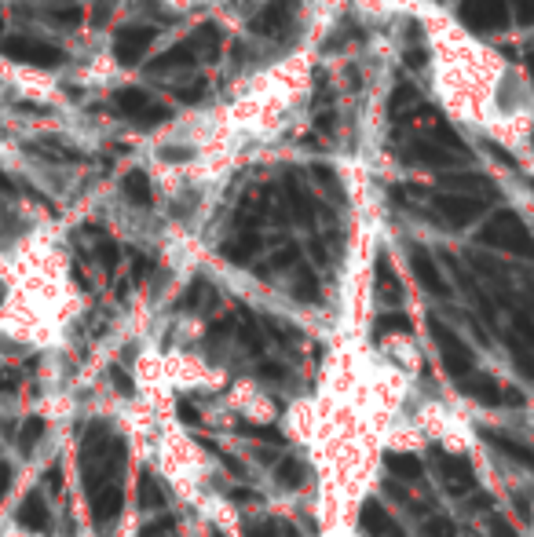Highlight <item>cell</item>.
I'll use <instances>...</instances> for the list:
<instances>
[{"label":"cell","mask_w":534,"mask_h":537,"mask_svg":"<svg viewBox=\"0 0 534 537\" xmlns=\"http://www.w3.org/2000/svg\"><path fill=\"white\" fill-rule=\"evenodd\" d=\"M169 11H202V8H216L220 0H158Z\"/></svg>","instance_id":"obj_7"},{"label":"cell","mask_w":534,"mask_h":537,"mask_svg":"<svg viewBox=\"0 0 534 537\" xmlns=\"http://www.w3.org/2000/svg\"><path fill=\"white\" fill-rule=\"evenodd\" d=\"M154 464H158L161 479L176 490V497L183 501H198L202 497V486L213 472L209 457L202 453V446L187 439V435L176 428V424H161L158 439H154Z\"/></svg>","instance_id":"obj_2"},{"label":"cell","mask_w":534,"mask_h":537,"mask_svg":"<svg viewBox=\"0 0 534 537\" xmlns=\"http://www.w3.org/2000/svg\"><path fill=\"white\" fill-rule=\"evenodd\" d=\"M0 88H8L33 106H55L63 99V85L55 74H44L37 66L8 63V59H0Z\"/></svg>","instance_id":"obj_3"},{"label":"cell","mask_w":534,"mask_h":537,"mask_svg":"<svg viewBox=\"0 0 534 537\" xmlns=\"http://www.w3.org/2000/svg\"><path fill=\"white\" fill-rule=\"evenodd\" d=\"M377 358H381V362H388L392 369H399V373H403V377H410V380L421 373V348H417V340L406 337V333H392V337L381 340Z\"/></svg>","instance_id":"obj_6"},{"label":"cell","mask_w":534,"mask_h":537,"mask_svg":"<svg viewBox=\"0 0 534 537\" xmlns=\"http://www.w3.org/2000/svg\"><path fill=\"white\" fill-rule=\"evenodd\" d=\"M227 410H235L238 417H246V421H253V424H267L278 417L275 399H271L260 384H253V380H235V384L227 388Z\"/></svg>","instance_id":"obj_5"},{"label":"cell","mask_w":534,"mask_h":537,"mask_svg":"<svg viewBox=\"0 0 534 537\" xmlns=\"http://www.w3.org/2000/svg\"><path fill=\"white\" fill-rule=\"evenodd\" d=\"M161 377H165V388L169 391H202L213 388L220 373H216L202 355L194 351H161Z\"/></svg>","instance_id":"obj_4"},{"label":"cell","mask_w":534,"mask_h":537,"mask_svg":"<svg viewBox=\"0 0 534 537\" xmlns=\"http://www.w3.org/2000/svg\"><path fill=\"white\" fill-rule=\"evenodd\" d=\"M410 15L421 19V30H425L428 88L436 95V103L461 128L483 132L494 88L509 70V59L428 0H414Z\"/></svg>","instance_id":"obj_1"}]
</instances>
